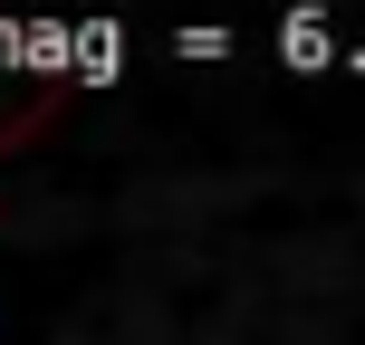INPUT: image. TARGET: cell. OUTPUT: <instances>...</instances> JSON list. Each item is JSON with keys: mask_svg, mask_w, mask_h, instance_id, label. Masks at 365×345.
<instances>
[{"mask_svg": "<svg viewBox=\"0 0 365 345\" xmlns=\"http://www.w3.org/2000/svg\"><path fill=\"white\" fill-rule=\"evenodd\" d=\"M173 48H182V58H221L231 29H221V19H192V29H173Z\"/></svg>", "mask_w": 365, "mask_h": 345, "instance_id": "obj_4", "label": "cell"}, {"mask_svg": "<svg viewBox=\"0 0 365 345\" xmlns=\"http://www.w3.org/2000/svg\"><path fill=\"white\" fill-rule=\"evenodd\" d=\"M125 77V29L115 19H77V87H115Z\"/></svg>", "mask_w": 365, "mask_h": 345, "instance_id": "obj_2", "label": "cell"}, {"mask_svg": "<svg viewBox=\"0 0 365 345\" xmlns=\"http://www.w3.org/2000/svg\"><path fill=\"white\" fill-rule=\"evenodd\" d=\"M0 68H29V19H0Z\"/></svg>", "mask_w": 365, "mask_h": 345, "instance_id": "obj_5", "label": "cell"}, {"mask_svg": "<svg viewBox=\"0 0 365 345\" xmlns=\"http://www.w3.org/2000/svg\"><path fill=\"white\" fill-rule=\"evenodd\" d=\"M279 58H289L298 77H308V68H336V19L317 10V0H298V10L279 19Z\"/></svg>", "mask_w": 365, "mask_h": 345, "instance_id": "obj_1", "label": "cell"}, {"mask_svg": "<svg viewBox=\"0 0 365 345\" xmlns=\"http://www.w3.org/2000/svg\"><path fill=\"white\" fill-rule=\"evenodd\" d=\"M356 68H365V48H356Z\"/></svg>", "mask_w": 365, "mask_h": 345, "instance_id": "obj_6", "label": "cell"}, {"mask_svg": "<svg viewBox=\"0 0 365 345\" xmlns=\"http://www.w3.org/2000/svg\"><path fill=\"white\" fill-rule=\"evenodd\" d=\"M29 77H77V19H29Z\"/></svg>", "mask_w": 365, "mask_h": 345, "instance_id": "obj_3", "label": "cell"}]
</instances>
